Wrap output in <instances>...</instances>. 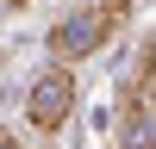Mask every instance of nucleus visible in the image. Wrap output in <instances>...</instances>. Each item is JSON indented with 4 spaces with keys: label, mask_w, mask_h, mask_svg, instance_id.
<instances>
[{
    "label": "nucleus",
    "mask_w": 156,
    "mask_h": 149,
    "mask_svg": "<svg viewBox=\"0 0 156 149\" xmlns=\"http://www.w3.org/2000/svg\"><path fill=\"white\" fill-rule=\"evenodd\" d=\"M125 19H131V6H125V0L75 6L69 19H56V25H50V56H56V62H81V56H100V50H106L112 37L125 31Z\"/></svg>",
    "instance_id": "nucleus-1"
},
{
    "label": "nucleus",
    "mask_w": 156,
    "mask_h": 149,
    "mask_svg": "<svg viewBox=\"0 0 156 149\" xmlns=\"http://www.w3.org/2000/svg\"><path fill=\"white\" fill-rule=\"evenodd\" d=\"M69 112H75V74H69V62H56V68H44L31 81V93H25V124L44 131V137H56L62 124H69Z\"/></svg>",
    "instance_id": "nucleus-2"
}]
</instances>
